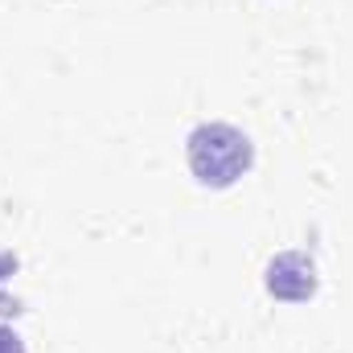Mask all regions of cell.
I'll use <instances>...</instances> for the list:
<instances>
[{
    "mask_svg": "<svg viewBox=\"0 0 353 353\" xmlns=\"http://www.w3.org/2000/svg\"><path fill=\"white\" fill-rule=\"evenodd\" d=\"M267 292L275 300H308L316 292V267L300 251H283L267 267Z\"/></svg>",
    "mask_w": 353,
    "mask_h": 353,
    "instance_id": "2",
    "label": "cell"
},
{
    "mask_svg": "<svg viewBox=\"0 0 353 353\" xmlns=\"http://www.w3.org/2000/svg\"><path fill=\"white\" fill-rule=\"evenodd\" d=\"M185 152H189L193 176L201 185H210V189L234 185L239 176L251 169V161H255L251 140L239 128H230V123H201V128H193Z\"/></svg>",
    "mask_w": 353,
    "mask_h": 353,
    "instance_id": "1",
    "label": "cell"
},
{
    "mask_svg": "<svg viewBox=\"0 0 353 353\" xmlns=\"http://www.w3.org/2000/svg\"><path fill=\"white\" fill-rule=\"evenodd\" d=\"M0 353H25L21 337H17L12 329H0Z\"/></svg>",
    "mask_w": 353,
    "mask_h": 353,
    "instance_id": "3",
    "label": "cell"
}]
</instances>
